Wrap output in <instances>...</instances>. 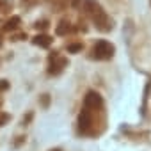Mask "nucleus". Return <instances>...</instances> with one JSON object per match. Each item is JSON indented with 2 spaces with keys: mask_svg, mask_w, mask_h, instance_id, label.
<instances>
[{
  "mask_svg": "<svg viewBox=\"0 0 151 151\" xmlns=\"http://www.w3.org/2000/svg\"><path fill=\"white\" fill-rule=\"evenodd\" d=\"M84 6H86L87 14L91 16V20L96 23V27H98L100 30H110V29H112L109 16L105 14V11L101 9V6L96 2V0H86Z\"/></svg>",
  "mask_w": 151,
  "mask_h": 151,
  "instance_id": "obj_1",
  "label": "nucleus"
},
{
  "mask_svg": "<svg viewBox=\"0 0 151 151\" xmlns=\"http://www.w3.org/2000/svg\"><path fill=\"white\" fill-rule=\"evenodd\" d=\"M114 55V46L109 41H98L93 46V57L94 59H110Z\"/></svg>",
  "mask_w": 151,
  "mask_h": 151,
  "instance_id": "obj_2",
  "label": "nucleus"
},
{
  "mask_svg": "<svg viewBox=\"0 0 151 151\" xmlns=\"http://www.w3.org/2000/svg\"><path fill=\"white\" fill-rule=\"evenodd\" d=\"M96 107V105H101V98H100V94H96V93H89L87 96H86V107Z\"/></svg>",
  "mask_w": 151,
  "mask_h": 151,
  "instance_id": "obj_3",
  "label": "nucleus"
},
{
  "mask_svg": "<svg viewBox=\"0 0 151 151\" xmlns=\"http://www.w3.org/2000/svg\"><path fill=\"white\" fill-rule=\"evenodd\" d=\"M34 45H37V46H43V48H48V46L52 45V37H48V36H45V34H41V36H36V37H34Z\"/></svg>",
  "mask_w": 151,
  "mask_h": 151,
  "instance_id": "obj_4",
  "label": "nucleus"
},
{
  "mask_svg": "<svg viewBox=\"0 0 151 151\" xmlns=\"http://www.w3.org/2000/svg\"><path fill=\"white\" fill-rule=\"evenodd\" d=\"M66 66V59H59V62L57 64H52V68H50V73L52 75H57V73H60L62 71V68Z\"/></svg>",
  "mask_w": 151,
  "mask_h": 151,
  "instance_id": "obj_5",
  "label": "nucleus"
},
{
  "mask_svg": "<svg viewBox=\"0 0 151 151\" xmlns=\"http://www.w3.org/2000/svg\"><path fill=\"white\" fill-rule=\"evenodd\" d=\"M16 23H20V18H16V16H14V18H13L11 22H7L6 29H7V30H9V29H14V27H16Z\"/></svg>",
  "mask_w": 151,
  "mask_h": 151,
  "instance_id": "obj_6",
  "label": "nucleus"
},
{
  "mask_svg": "<svg viewBox=\"0 0 151 151\" xmlns=\"http://www.w3.org/2000/svg\"><path fill=\"white\" fill-rule=\"evenodd\" d=\"M66 30H69V27L66 23H60V27H57V34H64Z\"/></svg>",
  "mask_w": 151,
  "mask_h": 151,
  "instance_id": "obj_7",
  "label": "nucleus"
},
{
  "mask_svg": "<svg viewBox=\"0 0 151 151\" xmlns=\"http://www.w3.org/2000/svg\"><path fill=\"white\" fill-rule=\"evenodd\" d=\"M68 50L69 52H78V50H82V45H69Z\"/></svg>",
  "mask_w": 151,
  "mask_h": 151,
  "instance_id": "obj_8",
  "label": "nucleus"
},
{
  "mask_svg": "<svg viewBox=\"0 0 151 151\" xmlns=\"http://www.w3.org/2000/svg\"><path fill=\"white\" fill-rule=\"evenodd\" d=\"M7 119H9V116H7V114H4V116H0V126H2V124H4V123L7 121Z\"/></svg>",
  "mask_w": 151,
  "mask_h": 151,
  "instance_id": "obj_9",
  "label": "nucleus"
},
{
  "mask_svg": "<svg viewBox=\"0 0 151 151\" xmlns=\"http://www.w3.org/2000/svg\"><path fill=\"white\" fill-rule=\"evenodd\" d=\"M6 6H7V4L4 2V0H0V7H6Z\"/></svg>",
  "mask_w": 151,
  "mask_h": 151,
  "instance_id": "obj_10",
  "label": "nucleus"
},
{
  "mask_svg": "<svg viewBox=\"0 0 151 151\" xmlns=\"http://www.w3.org/2000/svg\"><path fill=\"white\" fill-rule=\"evenodd\" d=\"M52 151H60V149H52Z\"/></svg>",
  "mask_w": 151,
  "mask_h": 151,
  "instance_id": "obj_11",
  "label": "nucleus"
}]
</instances>
